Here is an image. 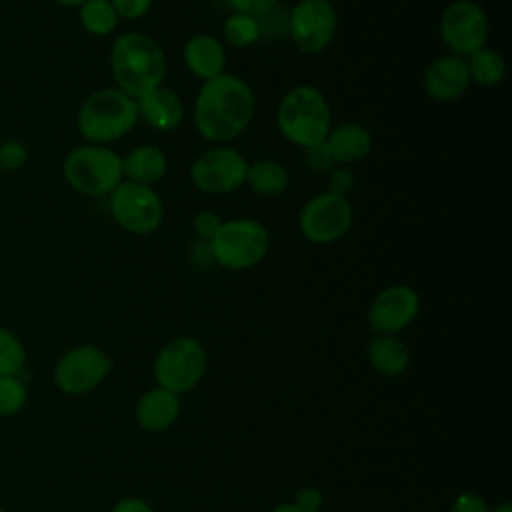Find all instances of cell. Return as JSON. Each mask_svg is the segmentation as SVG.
I'll return each instance as SVG.
<instances>
[{
	"label": "cell",
	"mask_w": 512,
	"mask_h": 512,
	"mask_svg": "<svg viewBox=\"0 0 512 512\" xmlns=\"http://www.w3.org/2000/svg\"><path fill=\"white\" fill-rule=\"evenodd\" d=\"M182 60L186 70L200 82H208L226 72V48L224 42L212 34L200 32L186 40L182 48Z\"/></svg>",
	"instance_id": "16"
},
{
	"label": "cell",
	"mask_w": 512,
	"mask_h": 512,
	"mask_svg": "<svg viewBox=\"0 0 512 512\" xmlns=\"http://www.w3.org/2000/svg\"><path fill=\"white\" fill-rule=\"evenodd\" d=\"M112 220L134 236L154 234L164 222V202L154 186L122 180L108 194Z\"/></svg>",
	"instance_id": "7"
},
{
	"label": "cell",
	"mask_w": 512,
	"mask_h": 512,
	"mask_svg": "<svg viewBox=\"0 0 512 512\" xmlns=\"http://www.w3.org/2000/svg\"><path fill=\"white\" fill-rule=\"evenodd\" d=\"M26 366V350L20 338L0 326V376H20Z\"/></svg>",
	"instance_id": "26"
},
{
	"label": "cell",
	"mask_w": 512,
	"mask_h": 512,
	"mask_svg": "<svg viewBox=\"0 0 512 512\" xmlns=\"http://www.w3.org/2000/svg\"><path fill=\"white\" fill-rule=\"evenodd\" d=\"M52 2H56L60 6H66V8H78L84 0H52Z\"/></svg>",
	"instance_id": "39"
},
{
	"label": "cell",
	"mask_w": 512,
	"mask_h": 512,
	"mask_svg": "<svg viewBox=\"0 0 512 512\" xmlns=\"http://www.w3.org/2000/svg\"><path fill=\"white\" fill-rule=\"evenodd\" d=\"M62 174L72 190L84 196H108L122 180V156L102 144L72 148L62 164Z\"/></svg>",
	"instance_id": "6"
},
{
	"label": "cell",
	"mask_w": 512,
	"mask_h": 512,
	"mask_svg": "<svg viewBox=\"0 0 512 512\" xmlns=\"http://www.w3.org/2000/svg\"><path fill=\"white\" fill-rule=\"evenodd\" d=\"M206 366L204 346L192 336H178L160 348L154 360V378L160 388L182 394L200 382Z\"/></svg>",
	"instance_id": "11"
},
{
	"label": "cell",
	"mask_w": 512,
	"mask_h": 512,
	"mask_svg": "<svg viewBox=\"0 0 512 512\" xmlns=\"http://www.w3.org/2000/svg\"><path fill=\"white\" fill-rule=\"evenodd\" d=\"M244 186H248L254 194L262 198L282 196L290 186L288 168L274 158H260L248 162Z\"/></svg>",
	"instance_id": "22"
},
{
	"label": "cell",
	"mask_w": 512,
	"mask_h": 512,
	"mask_svg": "<svg viewBox=\"0 0 512 512\" xmlns=\"http://www.w3.org/2000/svg\"><path fill=\"white\" fill-rule=\"evenodd\" d=\"M168 70L162 46L144 32H124L110 46V72L114 86L138 100L164 84Z\"/></svg>",
	"instance_id": "2"
},
{
	"label": "cell",
	"mask_w": 512,
	"mask_h": 512,
	"mask_svg": "<svg viewBox=\"0 0 512 512\" xmlns=\"http://www.w3.org/2000/svg\"><path fill=\"white\" fill-rule=\"evenodd\" d=\"M0 512H4V510H2V508H0Z\"/></svg>",
	"instance_id": "41"
},
{
	"label": "cell",
	"mask_w": 512,
	"mask_h": 512,
	"mask_svg": "<svg viewBox=\"0 0 512 512\" xmlns=\"http://www.w3.org/2000/svg\"><path fill=\"white\" fill-rule=\"evenodd\" d=\"M270 230L256 218L222 220L214 236L206 242L210 258L226 270H248L258 266L270 252Z\"/></svg>",
	"instance_id": "5"
},
{
	"label": "cell",
	"mask_w": 512,
	"mask_h": 512,
	"mask_svg": "<svg viewBox=\"0 0 512 512\" xmlns=\"http://www.w3.org/2000/svg\"><path fill=\"white\" fill-rule=\"evenodd\" d=\"M354 222L352 202L332 192L310 196L298 212V232L310 244L326 246L344 238Z\"/></svg>",
	"instance_id": "9"
},
{
	"label": "cell",
	"mask_w": 512,
	"mask_h": 512,
	"mask_svg": "<svg viewBox=\"0 0 512 512\" xmlns=\"http://www.w3.org/2000/svg\"><path fill=\"white\" fill-rule=\"evenodd\" d=\"M112 370L110 356L94 346L80 344L66 350L54 366V384L68 396H80L94 390Z\"/></svg>",
	"instance_id": "13"
},
{
	"label": "cell",
	"mask_w": 512,
	"mask_h": 512,
	"mask_svg": "<svg viewBox=\"0 0 512 512\" xmlns=\"http://www.w3.org/2000/svg\"><path fill=\"white\" fill-rule=\"evenodd\" d=\"M438 36L448 54L468 58L472 52L488 46V14L476 0H454L440 14Z\"/></svg>",
	"instance_id": "8"
},
{
	"label": "cell",
	"mask_w": 512,
	"mask_h": 512,
	"mask_svg": "<svg viewBox=\"0 0 512 512\" xmlns=\"http://www.w3.org/2000/svg\"><path fill=\"white\" fill-rule=\"evenodd\" d=\"M256 114V94L236 74H220L202 86L194 98V128L212 144H230L246 132Z\"/></svg>",
	"instance_id": "1"
},
{
	"label": "cell",
	"mask_w": 512,
	"mask_h": 512,
	"mask_svg": "<svg viewBox=\"0 0 512 512\" xmlns=\"http://www.w3.org/2000/svg\"><path fill=\"white\" fill-rule=\"evenodd\" d=\"M294 504L302 512H318L322 506V492L316 488H302V490H298Z\"/></svg>",
	"instance_id": "36"
},
{
	"label": "cell",
	"mask_w": 512,
	"mask_h": 512,
	"mask_svg": "<svg viewBox=\"0 0 512 512\" xmlns=\"http://www.w3.org/2000/svg\"><path fill=\"white\" fill-rule=\"evenodd\" d=\"M222 220L224 218H220V214L214 210H200L192 218V230L200 242H208L222 224Z\"/></svg>",
	"instance_id": "32"
},
{
	"label": "cell",
	"mask_w": 512,
	"mask_h": 512,
	"mask_svg": "<svg viewBox=\"0 0 512 512\" xmlns=\"http://www.w3.org/2000/svg\"><path fill=\"white\" fill-rule=\"evenodd\" d=\"M448 512H488V504L476 492H462L454 498Z\"/></svg>",
	"instance_id": "35"
},
{
	"label": "cell",
	"mask_w": 512,
	"mask_h": 512,
	"mask_svg": "<svg viewBox=\"0 0 512 512\" xmlns=\"http://www.w3.org/2000/svg\"><path fill=\"white\" fill-rule=\"evenodd\" d=\"M222 36H224V42L230 44L232 48H240V50L250 48L256 42H260L258 22H256L254 16L230 12L224 20Z\"/></svg>",
	"instance_id": "25"
},
{
	"label": "cell",
	"mask_w": 512,
	"mask_h": 512,
	"mask_svg": "<svg viewBox=\"0 0 512 512\" xmlns=\"http://www.w3.org/2000/svg\"><path fill=\"white\" fill-rule=\"evenodd\" d=\"M302 160L312 172H324L326 174L330 168L336 166L334 160H332V154H330V150L324 142L302 148Z\"/></svg>",
	"instance_id": "31"
},
{
	"label": "cell",
	"mask_w": 512,
	"mask_h": 512,
	"mask_svg": "<svg viewBox=\"0 0 512 512\" xmlns=\"http://www.w3.org/2000/svg\"><path fill=\"white\" fill-rule=\"evenodd\" d=\"M154 0H110L116 14L124 20H138L146 16L152 8Z\"/></svg>",
	"instance_id": "33"
},
{
	"label": "cell",
	"mask_w": 512,
	"mask_h": 512,
	"mask_svg": "<svg viewBox=\"0 0 512 512\" xmlns=\"http://www.w3.org/2000/svg\"><path fill=\"white\" fill-rule=\"evenodd\" d=\"M324 144L328 146L336 166H350L364 160L372 152V132L360 122H340L332 124Z\"/></svg>",
	"instance_id": "18"
},
{
	"label": "cell",
	"mask_w": 512,
	"mask_h": 512,
	"mask_svg": "<svg viewBox=\"0 0 512 512\" xmlns=\"http://www.w3.org/2000/svg\"><path fill=\"white\" fill-rule=\"evenodd\" d=\"M26 386L18 376H0V416L18 414L26 404Z\"/></svg>",
	"instance_id": "27"
},
{
	"label": "cell",
	"mask_w": 512,
	"mask_h": 512,
	"mask_svg": "<svg viewBox=\"0 0 512 512\" xmlns=\"http://www.w3.org/2000/svg\"><path fill=\"white\" fill-rule=\"evenodd\" d=\"M180 414L178 394L164 388H152L144 392L136 402V420L144 430L162 432L170 428Z\"/></svg>",
	"instance_id": "19"
},
{
	"label": "cell",
	"mask_w": 512,
	"mask_h": 512,
	"mask_svg": "<svg viewBox=\"0 0 512 512\" xmlns=\"http://www.w3.org/2000/svg\"><path fill=\"white\" fill-rule=\"evenodd\" d=\"M224 4L230 8V12L248 14V16H260L272 6L280 4V0H224Z\"/></svg>",
	"instance_id": "34"
},
{
	"label": "cell",
	"mask_w": 512,
	"mask_h": 512,
	"mask_svg": "<svg viewBox=\"0 0 512 512\" xmlns=\"http://www.w3.org/2000/svg\"><path fill=\"white\" fill-rule=\"evenodd\" d=\"M78 22L92 36H108L118 28L120 16L110 0H84L78 6Z\"/></svg>",
	"instance_id": "24"
},
{
	"label": "cell",
	"mask_w": 512,
	"mask_h": 512,
	"mask_svg": "<svg viewBox=\"0 0 512 512\" xmlns=\"http://www.w3.org/2000/svg\"><path fill=\"white\" fill-rule=\"evenodd\" d=\"M136 106H138V120H144V124H148L156 132L176 130L186 116L182 98L174 90L166 88L164 84L154 88L146 96L138 98Z\"/></svg>",
	"instance_id": "17"
},
{
	"label": "cell",
	"mask_w": 512,
	"mask_h": 512,
	"mask_svg": "<svg viewBox=\"0 0 512 512\" xmlns=\"http://www.w3.org/2000/svg\"><path fill=\"white\" fill-rule=\"evenodd\" d=\"M276 128L280 136L300 150L324 142L332 128V110L320 88L298 84L278 102Z\"/></svg>",
	"instance_id": "3"
},
{
	"label": "cell",
	"mask_w": 512,
	"mask_h": 512,
	"mask_svg": "<svg viewBox=\"0 0 512 512\" xmlns=\"http://www.w3.org/2000/svg\"><path fill=\"white\" fill-rule=\"evenodd\" d=\"M260 40H282L288 38V10L282 4L272 6L264 14L256 16Z\"/></svg>",
	"instance_id": "28"
},
{
	"label": "cell",
	"mask_w": 512,
	"mask_h": 512,
	"mask_svg": "<svg viewBox=\"0 0 512 512\" xmlns=\"http://www.w3.org/2000/svg\"><path fill=\"white\" fill-rule=\"evenodd\" d=\"M168 172V156L156 144H140L122 156L124 180L154 186Z\"/></svg>",
	"instance_id": "20"
},
{
	"label": "cell",
	"mask_w": 512,
	"mask_h": 512,
	"mask_svg": "<svg viewBox=\"0 0 512 512\" xmlns=\"http://www.w3.org/2000/svg\"><path fill=\"white\" fill-rule=\"evenodd\" d=\"M488 512H512V504L510 502H502L494 510H488Z\"/></svg>",
	"instance_id": "40"
},
{
	"label": "cell",
	"mask_w": 512,
	"mask_h": 512,
	"mask_svg": "<svg viewBox=\"0 0 512 512\" xmlns=\"http://www.w3.org/2000/svg\"><path fill=\"white\" fill-rule=\"evenodd\" d=\"M366 356L370 366L382 376H400L410 364L408 348L396 334H374L368 342Z\"/></svg>",
	"instance_id": "21"
},
{
	"label": "cell",
	"mask_w": 512,
	"mask_h": 512,
	"mask_svg": "<svg viewBox=\"0 0 512 512\" xmlns=\"http://www.w3.org/2000/svg\"><path fill=\"white\" fill-rule=\"evenodd\" d=\"M420 314V294L408 284L382 288L368 306V324L374 334H398Z\"/></svg>",
	"instance_id": "14"
},
{
	"label": "cell",
	"mask_w": 512,
	"mask_h": 512,
	"mask_svg": "<svg viewBox=\"0 0 512 512\" xmlns=\"http://www.w3.org/2000/svg\"><path fill=\"white\" fill-rule=\"evenodd\" d=\"M28 160V148L20 140L0 142V170L16 172Z\"/></svg>",
	"instance_id": "29"
},
{
	"label": "cell",
	"mask_w": 512,
	"mask_h": 512,
	"mask_svg": "<svg viewBox=\"0 0 512 512\" xmlns=\"http://www.w3.org/2000/svg\"><path fill=\"white\" fill-rule=\"evenodd\" d=\"M248 160L230 144H212L202 150L190 164L188 176L192 186L210 196H222L244 186Z\"/></svg>",
	"instance_id": "10"
},
{
	"label": "cell",
	"mask_w": 512,
	"mask_h": 512,
	"mask_svg": "<svg viewBox=\"0 0 512 512\" xmlns=\"http://www.w3.org/2000/svg\"><path fill=\"white\" fill-rule=\"evenodd\" d=\"M464 60H466L470 84H476L480 88H496L506 78V70H508L506 60L498 50L490 46H484L472 52Z\"/></svg>",
	"instance_id": "23"
},
{
	"label": "cell",
	"mask_w": 512,
	"mask_h": 512,
	"mask_svg": "<svg viewBox=\"0 0 512 512\" xmlns=\"http://www.w3.org/2000/svg\"><path fill=\"white\" fill-rule=\"evenodd\" d=\"M138 124L136 100L116 86L98 88L86 96L76 114V128L88 144L108 146Z\"/></svg>",
	"instance_id": "4"
},
{
	"label": "cell",
	"mask_w": 512,
	"mask_h": 512,
	"mask_svg": "<svg viewBox=\"0 0 512 512\" xmlns=\"http://www.w3.org/2000/svg\"><path fill=\"white\" fill-rule=\"evenodd\" d=\"M356 186V176L348 166H334L326 172V192L348 198Z\"/></svg>",
	"instance_id": "30"
},
{
	"label": "cell",
	"mask_w": 512,
	"mask_h": 512,
	"mask_svg": "<svg viewBox=\"0 0 512 512\" xmlns=\"http://www.w3.org/2000/svg\"><path fill=\"white\" fill-rule=\"evenodd\" d=\"M112 512H154V508L140 498H122L114 504Z\"/></svg>",
	"instance_id": "37"
},
{
	"label": "cell",
	"mask_w": 512,
	"mask_h": 512,
	"mask_svg": "<svg viewBox=\"0 0 512 512\" xmlns=\"http://www.w3.org/2000/svg\"><path fill=\"white\" fill-rule=\"evenodd\" d=\"M272 512H302V510L292 502V504H280V506H276Z\"/></svg>",
	"instance_id": "38"
},
{
	"label": "cell",
	"mask_w": 512,
	"mask_h": 512,
	"mask_svg": "<svg viewBox=\"0 0 512 512\" xmlns=\"http://www.w3.org/2000/svg\"><path fill=\"white\" fill-rule=\"evenodd\" d=\"M338 30V12L330 0H298L288 10V38L298 52H324Z\"/></svg>",
	"instance_id": "12"
},
{
	"label": "cell",
	"mask_w": 512,
	"mask_h": 512,
	"mask_svg": "<svg viewBox=\"0 0 512 512\" xmlns=\"http://www.w3.org/2000/svg\"><path fill=\"white\" fill-rule=\"evenodd\" d=\"M422 88L436 102L458 100L470 88L466 60L448 52L434 58L422 74Z\"/></svg>",
	"instance_id": "15"
}]
</instances>
